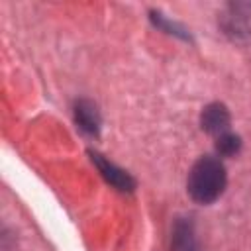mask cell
Instances as JSON below:
<instances>
[{"label":"cell","instance_id":"7a4b0ae2","mask_svg":"<svg viewBox=\"0 0 251 251\" xmlns=\"http://www.w3.org/2000/svg\"><path fill=\"white\" fill-rule=\"evenodd\" d=\"M90 157H92V163L98 167V171L102 173V176L118 190L122 192H131L135 188V180L129 173H126L124 169H120L118 165H114L112 161L104 159V155L96 153V151H90Z\"/></svg>","mask_w":251,"mask_h":251},{"label":"cell","instance_id":"277c9868","mask_svg":"<svg viewBox=\"0 0 251 251\" xmlns=\"http://www.w3.org/2000/svg\"><path fill=\"white\" fill-rule=\"evenodd\" d=\"M171 251H198V239L190 218H178L171 233Z\"/></svg>","mask_w":251,"mask_h":251},{"label":"cell","instance_id":"6da1fadb","mask_svg":"<svg viewBox=\"0 0 251 251\" xmlns=\"http://www.w3.org/2000/svg\"><path fill=\"white\" fill-rule=\"evenodd\" d=\"M226 182H227V176H226L224 163L218 157L204 155L192 165L186 180V190L194 202L212 204L222 196Z\"/></svg>","mask_w":251,"mask_h":251},{"label":"cell","instance_id":"3957f363","mask_svg":"<svg viewBox=\"0 0 251 251\" xmlns=\"http://www.w3.org/2000/svg\"><path fill=\"white\" fill-rule=\"evenodd\" d=\"M200 124H202V129L220 137L224 133L229 131V112L224 104L220 102H214V104H208L204 110H202V116H200Z\"/></svg>","mask_w":251,"mask_h":251},{"label":"cell","instance_id":"5b68a950","mask_svg":"<svg viewBox=\"0 0 251 251\" xmlns=\"http://www.w3.org/2000/svg\"><path fill=\"white\" fill-rule=\"evenodd\" d=\"M75 122L84 133L98 135V131H100V114H98L96 104H92L90 100H78L75 104Z\"/></svg>","mask_w":251,"mask_h":251},{"label":"cell","instance_id":"8992f818","mask_svg":"<svg viewBox=\"0 0 251 251\" xmlns=\"http://www.w3.org/2000/svg\"><path fill=\"white\" fill-rule=\"evenodd\" d=\"M239 147H241V139L237 137V135H233V133H224V135H220L218 137V141H216V149H218V153L222 155V157H231V155H235L237 151H239Z\"/></svg>","mask_w":251,"mask_h":251}]
</instances>
